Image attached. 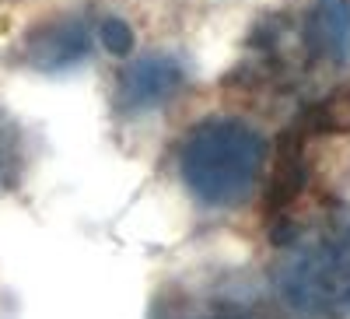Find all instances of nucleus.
I'll return each instance as SVG.
<instances>
[{"label":"nucleus","mask_w":350,"mask_h":319,"mask_svg":"<svg viewBox=\"0 0 350 319\" xmlns=\"http://www.w3.org/2000/svg\"><path fill=\"white\" fill-rule=\"evenodd\" d=\"M267 140L242 120L196 123L179 148V176L203 207H239L256 190Z\"/></svg>","instance_id":"1"},{"label":"nucleus","mask_w":350,"mask_h":319,"mask_svg":"<svg viewBox=\"0 0 350 319\" xmlns=\"http://www.w3.org/2000/svg\"><path fill=\"white\" fill-rule=\"evenodd\" d=\"M277 292L305 319H350V221L319 225L291 242Z\"/></svg>","instance_id":"2"},{"label":"nucleus","mask_w":350,"mask_h":319,"mask_svg":"<svg viewBox=\"0 0 350 319\" xmlns=\"http://www.w3.org/2000/svg\"><path fill=\"white\" fill-rule=\"evenodd\" d=\"M183 81H186V74L172 56H140L137 64H130L120 74L116 102H120L123 112L154 109V105H165L175 92H179Z\"/></svg>","instance_id":"3"},{"label":"nucleus","mask_w":350,"mask_h":319,"mask_svg":"<svg viewBox=\"0 0 350 319\" xmlns=\"http://www.w3.org/2000/svg\"><path fill=\"white\" fill-rule=\"evenodd\" d=\"M88 49H92V36L81 21H53L42 25L39 32L28 39V60L42 71H64L81 64Z\"/></svg>","instance_id":"4"},{"label":"nucleus","mask_w":350,"mask_h":319,"mask_svg":"<svg viewBox=\"0 0 350 319\" xmlns=\"http://www.w3.org/2000/svg\"><path fill=\"white\" fill-rule=\"evenodd\" d=\"M312 46L333 60H343L350 53V0H315Z\"/></svg>","instance_id":"5"},{"label":"nucleus","mask_w":350,"mask_h":319,"mask_svg":"<svg viewBox=\"0 0 350 319\" xmlns=\"http://www.w3.org/2000/svg\"><path fill=\"white\" fill-rule=\"evenodd\" d=\"M98 42H102L109 53L123 56V53L133 49V32H130V25H126L123 18H105V21L98 25Z\"/></svg>","instance_id":"6"},{"label":"nucleus","mask_w":350,"mask_h":319,"mask_svg":"<svg viewBox=\"0 0 350 319\" xmlns=\"http://www.w3.org/2000/svg\"><path fill=\"white\" fill-rule=\"evenodd\" d=\"M21 162V148H18V130L0 116V183H8Z\"/></svg>","instance_id":"7"},{"label":"nucleus","mask_w":350,"mask_h":319,"mask_svg":"<svg viewBox=\"0 0 350 319\" xmlns=\"http://www.w3.org/2000/svg\"><path fill=\"white\" fill-rule=\"evenodd\" d=\"M203 319H245L239 312H211V316H203Z\"/></svg>","instance_id":"8"}]
</instances>
